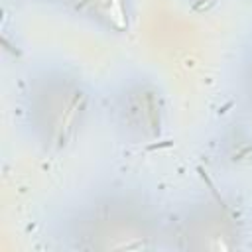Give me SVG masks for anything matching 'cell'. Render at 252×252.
Listing matches in <instances>:
<instances>
[{
	"mask_svg": "<svg viewBox=\"0 0 252 252\" xmlns=\"http://www.w3.org/2000/svg\"><path fill=\"white\" fill-rule=\"evenodd\" d=\"M240 246L238 217L220 199H197L167 220V248L226 252Z\"/></svg>",
	"mask_w": 252,
	"mask_h": 252,
	"instance_id": "277c9868",
	"label": "cell"
},
{
	"mask_svg": "<svg viewBox=\"0 0 252 252\" xmlns=\"http://www.w3.org/2000/svg\"><path fill=\"white\" fill-rule=\"evenodd\" d=\"M242 83H244L246 96H248L250 102H252V43H250V47L246 49V55H244V63H242Z\"/></svg>",
	"mask_w": 252,
	"mask_h": 252,
	"instance_id": "8992f818",
	"label": "cell"
},
{
	"mask_svg": "<svg viewBox=\"0 0 252 252\" xmlns=\"http://www.w3.org/2000/svg\"><path fill=\"white\" fill-rule=\"evenodd\" d=\"M73 250L122 252L167 248V220L138 191L108 189L71 209L61 228Z\"/></svg>",
	"mask_w": 252,
	"mask_h": 252,
	"instance_id": "6da1fadb",
	"label": "cell"
},
{
	"mask_svg": "<svg viewBox=\"0 0 252 252\" xmlns=\"http://www.w3.org/2000/svg\"><path fill=\"white\" fill-rule=\"evenodd\" d=\"M30 2H39V4H49V6H57L59 8L61 0H30Z\"/></svg>",
	"mask_w": 252,
	"mask_h": 252,
	"instance_id": "52a82bcc",
	"label": "cell"
},
{
	"mask_svg": "<svg viewBox=\"0 0 252 252\" xmlns=\"http://www.w3.org/2000/svg\"><path fill=\"white\" fill-rule=\"evenodd\" d=\"M108 116L124 140L132 144L158 142L167 128L165 91L148 73H128L110 89Z\"/></svg>",
	"mask_w": 252,
	"mask_h": 252,
	"instance_id": "3957f363",
	"label": "cell"
},
{
	"mask_svg": "<svg viewBox=\"0 0 252 252\" xmlns=\"http://www.w3.org/2000/svg\"><path fill=\"white\" fill-rule=\"evenodd\" d=\"M59 8L108 35H126L136 22V0H61Z\"/></svg>",
	"mask_w": 252,
	"mask_h": 252,
	"instance_id": "5b68a950",
	"label": "cell"
},
{
	"mask_svg": "<svg viewBox=\"0 0 252 252\" xmlns=\"http://www.w3.org/2000/svg\"><path fill=\"white\" fill-rule=\"evenodd\" d=\"M93 104V89L75 67L43 63L24 83L22 124L33 146L45 154H61L83 136Z\"/></svg>",
	"mask_w": 252,
	"mask_h": 252,
	"instance_id": "7a4b0ae2",
	"label": "cell"
}]
</instances>
